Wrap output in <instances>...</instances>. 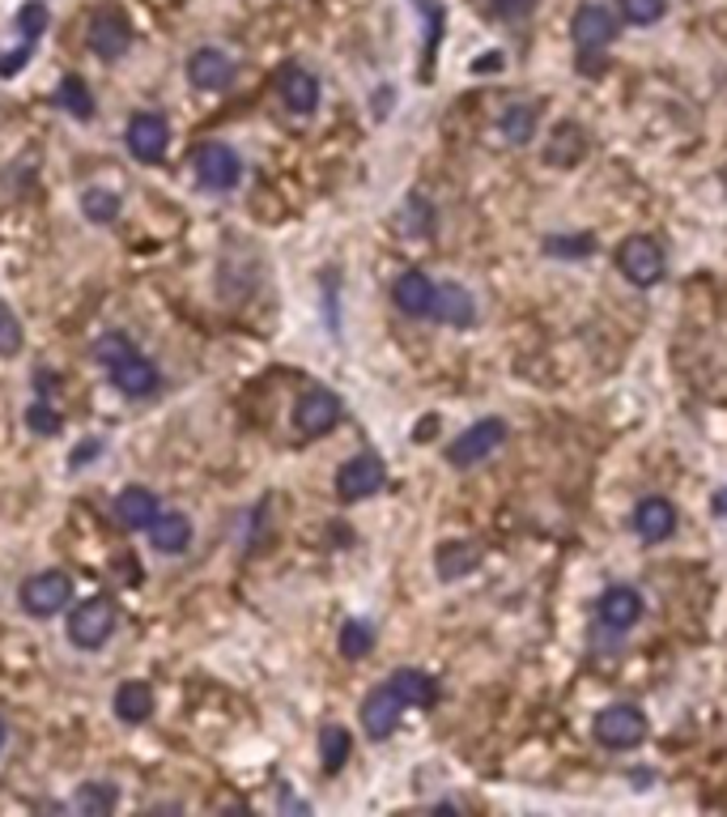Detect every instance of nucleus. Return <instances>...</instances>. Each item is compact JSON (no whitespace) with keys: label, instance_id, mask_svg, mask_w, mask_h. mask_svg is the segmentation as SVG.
Here are the masks:
<instances>
[{"label":"nucleus","instance_id":"obj_1","mask_svg":"<svg viewBox=\"0 0 727 817\" xmlns=\"http://www.w3.org/2000/svg\"><path fill=\"white\" fill-rule=\"evenodd\" d=\"M115 634V605L107 596H90L69 614V639L81 652H98Z\"/></svg>","mask_w":727,"mask_h":817},{"label":"nucleus","instance_id":"obj_2","mask_svg":"<svg viewBox=\"0 0 727 817\" xmlns=\"http://www.w3.org/2000/svg\"><path fill=\"white\" fill-rule=\"evenodd\" d=\"M502 443H506V422L502 418H481V422H472L464 434H456V443L447 447V465L477 468L481 460H490Z\"/></svg>","mask_w":727,"mask_h":817},{"label":"nucleus","instance_id":"obj_3","mask_svg":"<svg viewBox=\"0 0 727 817\" xmlns=\"http://www.w3.org/2000/svg\"><path fill=\"white\" fill-rule=\"evenodd\" d=\"M591 733H596V740L605 749H634L638 740L647 737V715L638 707H630V702H612V707H605L596 715Z\"/></svg>","mask_w":727,"mask_h":817},{"label":"nucleus","instance_id":"obj_4","mask_svg":"<svg viewBox=\"0 0 727 817\" xmlns=\"http://www.w3.org/2000/svg\"><path fill=\"white\" fill-rule=\"evenodd\" d=\"M617 269L625 272V281H634V285L650 290V285H659V281H664L668 260H664V252H659V243H655V238H647V234H634V238H625V243L617 247Z\"/></svg>","mask_w":727,"mask_h":817},{"label":"nucleus","instance_id":"obj_5","mask_svg":"<svg viewBox=\"0 0 727 817\" xmlns=\"http://www.w3.org/2000/svg\"><path fill=\"white\" fill-rule=\"evenodd\" d=\"M191 171H196V184L209 188V192H230L238 179H243V162L238 154L222 145V141H209L191 154Z\"/></svg>","mask_w":727,"mask_h":817},{"label":"nucleus","instance_id":"obj_6","mask_svg":"<svg viewBox=\"0 0 727 817\" xmlns=\"http://www.w3.org/2000/svg\"><path fill=\"white\" fill-rule=\"evenodd\" d=\"M69 596H73V580H69L65 571L31 575V580L22 584V592H17V600H22V609H26L31 618H56V614L69 605Z\"/></svg>","mask_w":727,"mask_h":817},{"label":"nucleus","instance_id":"obj_7","mask_svg":"<svg viewBox=\"0 0 727 817\" xmlns=\"http://www.w3.org/2000/svg\"><path fill=\"white\" fill-rule=\"evenodd\" d=\"M344 405L337 392L328 388H310L298 396V405H294V430L303 434V439H319V434H328V430H337V422H341Z\"/></svg>","mask_w":727,"mask_h":817},{"label":"nucleus","instance_id":"obj_8","mask_svg":"<svg viewBox=\"0 0 727 817\" xmlns=\"http://www.w3.org/2000/svg\"><path fill=\"white\" fill-rule=\"evenodd\" d=\"M383 486H387V465L375 452H362V456L344 460L341 472H337V494L344 503H362V499L379 494Z\"/></svg>","mask_w":727,"mask_h":817},{"label":"nucleus","instance_id":"obj_9","mask_svg":"<svg viewBox=\"0 0 727 817\" xmlns=\"http://www.w3.org/2000/svg\"><path fill=\"white\" fill-rule=\"evenodd\" d=\"M571 35L578 51H605L612 39H617V13L605 9V4H578L571 17Z\"/></svg>","mask_w":727,"mask_h":817},{"label":"nucleus","instance_id":"obj_10","mask_svg":"<svg viewBox=\"0 0 727 817\" xmlns=\"http://www.w3.org/2000/svg\"><path fill=\"white\" fill-rule=\"evenodd\" d=\"M124 145L137 162H162L166 157V145H171V124L153 112H141V116L128 119V132H124Z\"/></svg>","mask_w":727,"mask_h":817},{"label":"nucleus","instance_id":"obj_11","mask_svg":"<svg viewBox=\"0 0 727 817\" xmlns=\"http://www.w3.org/2000/svg\"><path fill=\"white\" fill-rule=\"evenodd\" d=\"M638 618H643V596H638V587L612 584L600 592V600H596V622L605 626V630L625 634L630 626H638Z\"/></svg>","mask_w":727,"mask_h":817},{"label":"nucleus","instance_id":"obj_12","mask_svg":"<svg viewBox=\"0 0 727 817\" xmlns=\"http://www.w3.org/2000/svg\"><path fill=\"white\" fill-rule=\"evenodd\" d=\"M404 711H409V707H404V699H400L391 686L371 690L366 702H362V728H366V737L387 740L396 728H400V715H404Z\"/></svg>","mask_w":727,"mask_h":817},{"label":"nucleus","instance_id":"obj_13","mask_svg":"<svg viewBox=\"0 0 727 817\" xmlns=\"http://www.w3.org/2000/svg\"><path fill=\"white\" fill-rule=\"evenodd\" d=\"M90 47H94V56H103V60H119V56L132 47V26H128V17L115 13V9H103V13L90 22Z\"/></svg>","mask_w":727,"mask_h":817},{"label":"nucleus","instance_id":"obj_14","mask_svg":"<svg viewBox=\"0 0 727 817\" xmlns=\"http://www.w3.org/2000/svg\"><path fill=\"white\" fill-rule=\"evenodd\" d=\"M188 81L196 90H204V94H218V90H226L234 81V60L226 51H218V47H200V51H191L188 60Z\"/></svg>","mask_w":727,"mask_h":817},{"label":"nucleus","instance_id":"obj_15","mask_svg":"<svg viewBox=\"0 0 727 817\" xmlns=\"http://www.w3.org/2000/svg\"><path fill=\"white\" fill-rule=\"evenodd\" d=\"M277 90H281V103L294 112V116H310L319 107V81L310 69L303 65H285L281 78H277Z\"/></svg>","mask_w":727,"mask_h":817},{"label":"nucleus","instance_id":"obj_16","mask_svg":"<svg viewBox=\"0 0 727 817\" xmlns=\"http://www.w3.org/2000/svg\"><path fill=\"white\" fill-rule=\"evenodd\" d=\"M430 319H438V324H447V328H472V324H477V299H472L464 285L447 281V285L434 290Z\"/></svg>","mask_w":727,"mask_h":817},{"label":"nucleus","instance_id":"obj_17","mask_svg":"<svg viewBox=\"0 0 727 817\" xmlns=\"http://www.w3.org/2000/svg\"><path fill=\"white\" fill-rule=\"evenodd\" d=\"M434 281H430V272L421 269H409L396 277V285H391V299H396V307L404 315H413V319H421V315H430V307H434Z\"/></svg>","mask_w":727,"mask_h":817},{"label":"nucleus","instance_id":"obj_18","mask_svg":"<svg viewBox=\"0 0 727 817\" xmlns=\"http://www.w3.org/2000/svg\"><path fill=\"white\" fill-rule=\"evenodd\" d=\"M157 515H162V506H157V499H153L145 486H128V490H119V499H115V520H119L124 528L145 533V528H153Z\"/></svg>","mask_w":727,"mask_h":817},{"label":"nucleus","instance_id":"obj_19","mask_svg":"<svg viewBox=\"0 0 727 817\" xmlns=\"http://www.w3.org/2000/svg\"><path fill=\"white\" fill-rule=\"evenodd\" d=\"M112 380H115V388L124 392V396H132V400L153 396L157 384H162L157 366H153L150 358H141V353H132V358H124L119 366H112Z\"/></svg>","mask_w":727,"mask_h":817},{"label":"nucleus","instance_id":"obj_20","mask_svg":"<svg viewBox=\"0 0 727 817\" xmlns=\"http://www.w3.org/2000/svg\"><path fill=\"white\" fill-rule=\"evenodd\" d=\"M634 533L643 541H668L677 533V506L668 499H643L634 506Z\"/></svg>","mask_w":727,"mask_h":817},{"label":"nucleus","instance_id":"obj_21","mask_svg":"<svg viewBox=\"0 0 727 817\" xmlns=\"http://www.w3.org/2000/svg\"><path fill=\"white\" fill-rule=\"evenodd\" d=\"M481 545L477 541H447L438 545V553H434V571H438V580H464V575H472L477 567H481Z\"/></svg>","mask_w":727,"mask_h":817},{"label":"nucleus","instance_id":"obj_22","mask_svg":"<svg viewBox=\"0 0 727 817\" xmlns=\"http://www.w3.org/2000/svg\"><path fill=\"white\" fill-rule=\"evenodd\" d=\"M387 686L404 699V707H434L438 702V681L430 673H421V668H396L387 677Z\"/></svg>","mask_w":727,"mask_h":817},{"label":"nucleus","instance_id":"obj_23","mask_svg":"<svg viewBox=\"0 0 727 817\" xmlns=\"http://www.w3.org/2000/svg\"><path fill=\"white\" fill-rule=\"evenodd\" d=\"M150 541L157 553H184L191 545V520L184 511H162V515L153 520Z\"/></svg>","mask_w":727,"mask_h":817},{"label":"nucleus","instance_id":"obj_24","mask_svg":"<svg viewBox=\"0 0 727 817\" xmlns=\"http://www.w3.org/2000/svg\"><path fill=\"white\" fill-rule=\"evenodd\" d=\"M115 715H119L124 724H145L153 715L150 681H124V686L115 690Z\"/></svg>","mask_w":727,"mask_h":817},{"label":"nucleus","instance_id":"obj_25","mask_svg":"<svg viewBox=\"0 0 727 817\" xmlns=\"http://www.w3.org/2000/svg\"><path fill=\"white\" fill-rule=\"evenodd\" d=\"M536 119H540V107L536 103H511L502 112V137L511 145H528L536 137Z\"/></svg>","mask_w":727,"mask_h":817},{"label":"nucleus","instance_id":"obj_26","mask_svg":"<svg viewBox=\"0 0 727 817\" xmlns=\"http://www.w3.org/2000/svg\"><path fill=\"white\" fill-rule=\"evenodd\" d=\"M583 150H587L583 128H578V124H562V128L553 132L549 150H544V162H553V166H574V162L583 157Z\"/></svg>","mask_w":727,"mask_h":817},{"label":"nucleus","instance_id":"obj_27","mask_svg":"<svg viewBox=\"0 0 727 817\" xmlns=\"http://www.w3.org/2000/svg\"><path fill=\"white\" fill-rule=\"evenodd\" d=\"M115 805H119V792L112 783H81L73 796V809L85 817H107L115 814Z\"/></svg>","mask_w":727,"mask_h":817},{"label":"nucleus","instance_id":"obj_28","mask_svg":"<svg viewBox=\"0 0 727 817\" xmlns=\"http://www.w3.org/2000/svg\"><path fill=\"white\" fill-rule=\"evenodd\" d=\"M349 749H353V740H349V733H344L341 724H324L319 728V762H324L328 775H337L344 762H349Z\"/></svg>","mask_w":727,"mask_h":817},{"label":"nucleus","instance_id":"obj_29","mask_svg":"<svg viewBox=\"0 0 727 817\" xmlns=\"http://www.w3.org/2000/svg\"><path fill=\"white\" fill-rule=\"evenodd\" d=\"M56 103L69 112V116L77 119H90L94 116V94H90V85L81 78H65L60 81V90H56Z\"/></svg>","mask_w":727,"mask_h":817},{"label":"nucleus","instance_id":"obj_30","mask_svg":"<svg viewBox=\"0 0 727 817\" xmlns=\"http://www.w3.org/2000/svg\"><path fill=\"white\" fill-rule=\"evenodd\" d=\"M81 209H85V218L90 222H115L119 218V196L107 192V188H90V192L81 196Z\"/></svg>","mask_w":727,"mask_h":817},{"label":"nucleus","instance_id":"obj_31","mask_svg":"<svg viewBox=\"0 0 727 817\" xmlns=\"http://www.w3.org/2000/svg\"><path fill=\"white\" fill-rule=\"evenodd\" d=\"M132 353H137V350H132V341H128L124 332H103V337L94 341V362H103L107 371H112V366H119L124 358H132Z\"/></svg>","mask_w":727,"mask_h":817},{"label":"nucleus","instance_id":"obj_32","mask_svg":"<svg viewBox=\"0 0 727 817\" xmlns=\"http://www.w3.org/2000/svg\"><path fill=\"white\" fill-rule=\"evenodd\" d=\"M375 647V630L366 622H344L341 626V652L349 661H362L366 652Z\"/></svg>","mask_w":727,"mask_h":817},{"label":"nucleus","instance_id":"obj_33","mask_svg":"<svg viewBox=\"0 0 727 817\" xmlns=\"http://www.w3.org/2000/svg\"><path fill=\"white\" fill-rule=\"evenodd\" d=\"M617 9L630 26H650L664 17V0H617Z\"/></svg>","mask_w":727,"mask_h":817},{"label":"nucleus","instance_id":"obj_34","mask_svg":"<svg viewBox=\"0 0 727 817\" xmlns=\"http://www.w3.org/2000/svg\"><path fill=\"white\" fill-rule=\"evenodd\" d=\"M47 22H51V13H47L43 0H26V4L17 9V31H22L26 39H38V35L47 31Z\"/></svg>","mask_w":727,"mask_h":817},{"label":"nucleus","instance_id":"obj_35","mask_svg":"<svg viewBox=\"0 0 727 817\" xmlns=\"http://www.w3.org/2000/svg\"><path fill=\"white\" fill-rule=\"evenodd\" d=\"M0 353L4 358L22 353V324H17V315H13L9 303H0Z\"/></svg>","mask_w":727,"mask_h":817},{"label":"nucleus","instance_id":"obj_36","mask_svg":"<svg viewBox=\"0 0 727 817\" xmlns=\"http://www.w3.org/2000/svg\"><path fill=\"white\" fill-rule=\"evenodd\" d=\"M544 252L549 256H587V252H596V238L591 234H562V238H549Z\"/></svg>","mask_w":727,"mask_h":817},{"label":"nucleus","instance_id":"obj_37","mask_svg":"<svg viewBox=\"0 0 727 817\" xmlns=\"http://www.w3.org/2000/svg\"><path fill=\"white\" fill-rule=\"evenodd\" d=\"M26 427L35 430V434H56V430H60V413H56L47 400H35V405L26 409Z\"/></svg>","mask_w":727,"mask_h":817},{"label":"nucleus","instance_id":"obj_38","mask_svg":"<svg viewBox=\"0 0 727 817\" xmlns=\"http://www.w3.org/2000/svg\"><path fill=\"white\" fill-rule=\"evenodd\" d=\"M536 9V0H490V13L502 22H524Z\"/></svg>","mask_w":727,"mask_h":817},{"label":"nucleus","instance_id":"obj_39","mask_svg":"<svg viewBox=\"0 0 727 817\" xmlns=\"http://www.w3.org/2000/svg\"><path fill=\"white\" fill-rule=\"evenodd\" d=\"M404 213H409V231H413V234L434 231V213H430V205H425V200H418V196H413V200L404 205Z\"/></svg>","mask_w":727,"mask_h":817},{"label":"nucleus","instance_id":"obj_40","mask_svg":"<svg viewBox=\"0 0 727 817\" xmlns=\"http://www.w3.org/2000/svg\"><path fill=\"white\" fill-rule=\"evenodd\" d=\"M31 51H35V39H26L17 51H13V56H0V78H13V73H17V69L31 60Z\"/></svg>","mask_w":727,"mask_h":817},{"label":"nucleus","instance_id":"obj_41","mask_svg":"<svg viewBox=\"0 0 727 817\" xmlns=\"http://www.w3.org/2000/svg\"><path fill=\"white\" fill-rule=\"evenodd\" d=\"M115 567L124 571V580H119V584H132V587L141 584V567H137V558H119Z\"/></svg>","mask_w":727,"mask_h":817},{"label":"nucleus","instance_id":"obj_42","mask_svg":"<svg viewBox=\"0 0 727 817\" xmlns=\"http://www.w3.org/2000/svg\"><path fill=\"white\" fill-rule=\"evenodd\" d=\"M502 69V51H494V56H481L477 65H472V73H497Z\"/></svg>","mask_w":727,"mask_h":817},{"label":"nucleus","instance_id":"obj_43","mask_svg":"<svg viewBox=\"0 0 727 817\" xmlns=\"http://www.w3.org/2000/svg\"><path fill=\"white\" fill-rule=\"evenodd\" d=\"M94 452H103V443H98V439H85V447H77V452H73V465H81V460H90Z\"/></svg>","mask_w":727,"mask_h":817},{"label":"nucleus","instance_id":"obj_44","mask_svg":"<svg viewBox=\"0 0 727 817\" xmlns=\"http://www.w3.org/2000/svg\"><path fill=\"white\" fill-rule=\"evenodd\" d=\"M715 515H727V490L715 494Z\"/></svg>","mask_w":727,"mask_h":817},{"label":"nucleus","instance_id":"obj_45","mask_svg":"<svg viewBox=\"0 0 727 817\" xmlns=\"http://www.w3.org/2000/svg\"><path fill=\"white\" fill-rule=\"evenodd\" d=\"M4 740H9V728H4V720H0V754H4Z\"/></svg>","mask_w":727,"mask_h":817}]
</instances>
